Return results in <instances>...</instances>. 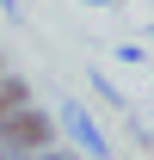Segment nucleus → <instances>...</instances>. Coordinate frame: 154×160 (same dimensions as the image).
<instances>
[{
	"label": "nucleus",
	"instance_id": "f257e3e1",
	"mask_svg": "<svg viewBox=\"0 0 154 160\" xmlns=\"http://www.w3.org/2000/svg\"><path fill=\"white\" fill-rule=\"evenodd\" d=\"M49 142H56V117L37 105H19L0 117V148H49Z\"/></svg>",
	"mask_w": 154,
	"mask_h": 160
},
{
	"label": "nucleus",
	"instance_id": "f03ea898",
	"mask_svg": "<svg viewBox=\"0 0 154 160\" xmlns=\"http://www.w3.org/2000/svg\"><path fill=\"white\" fill-rule=\"evenodd\" d=\"M62 129L80 142V154H93V160H105V154H111V148H105V136H99V123L86 117L80 105H62Z\"/></svg>",
	"mask_w": 154,
	"mask_h": 160
},
{
	"label": "nucleus",
	"instance_id": "7ed1b4c3",
	"mask_svg": "<svg viewBox=\"0 0 154 160\" xmlns=\"http://www.w3.org/2000/svg\"><path fill=\"white\" fill-rule=\"evenodd\" d=\"M19 105H31V86H25L19 74H0V117L19 111Z\"/></svg>",
	"mask_w": 154,
	"mask_h": 160
},
{
	"label": "nucleus",
	"instance_id": "20e7f679",
	"mask_svg": "<svg viewBox=\"0 0 154 160\" xmlns=\"http://www.w3.org/2000/svg\"><path fill=\"white\" fill-rule=\"evenodd\" d=\"M0 160H43V148H0Z\"/></svg>",
	"mask_w": 154,
	"mask_h": 160
},
{
	"label": "nucleus",
	"instance_id": "39448f33",
	"mask_svg": "<svg viewBox=\"0 0 154 160\" xmlns=\"http://www.w3.org/2000/svg\"><path fill=\"white\" fill-rule=\"evenodd\" d=\"M0 6H6V12H19V0H0Z\"/></svg>",
	"mask_w": 154,
	"mask_h": 160
},
{
	"label": "nucleus",
	"instance_id": "423d86ee",
	"mask_svg": "<svg viewBox=\"0 0 154 160\" xmlns=\"http://www.w3.org/2000/svg\"><path fill=\"white\" fill-rule=\"evenodd\" d=\"M86 6H111V0H86Z\"/></svg>",
	"mask_w": 154,
	"mask_h": 160
}]
</instances>
